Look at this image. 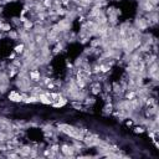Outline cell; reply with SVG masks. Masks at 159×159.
<instances>
[{"label":"cell","instance_id":"obj_28","mask_svg":"<svg viewBox=\"0 0 159 159\" xmlns=\"http://www.w3.org/2000/svg\"><path fill=\"white\" fill-rule=\"evenodd\" d=\"M8 157H9V158H18V154H14V153H9V154H8Z\"/></svg>","mask_w":159,"mask_h":159},{"label":"cell","instance_id":"obj_12","mask_svg":"<svg viewBox=\"0 0 159 159\" xmlns=\"http://www.w3.org/2000/svg\"><path fill=\"white\" fill-rule=\"evenodd\" d=\"M32 26H34V24H32V21H30V20H28V21H25V23H24V29H25V30L31 29Z\"/></svg>","mask_w":159,"mask_h":159},{"label":"cell","instance_id":"obj_6","mask_svg":"<svg viewBox=\"0 0 159 159\" xmlns=\"http://www.w3.org/2000/svg\"><path fill=\"white\" fill-rule=\"evenodd\" d=\"M39 101L41 103H44V104H52V99L49 96H46L45 93H40L39 95Z\"/></svg>","mask_w":159,"mask_h":159},{"label":"cell","instance_id":"obj_3","mask_svg":"<svg viewBox=\"0 0 159 159\" xmlns=\"http://www.w3.org/2000/svg\"><path fill=\"white\" fill-rule=\"evenodd\" d=\"M9 99L11 102H21L23 101V96L20 95L19 92H16V91H11L9 93Z\"/></svg>","mask_w":159,"mask_h":159},{"label":"cell","instance_id":"obj_2","mask_svg":"<svg viewBox=\"0 0 159 159\" xmlns=\"http://www.w3.org/2000/svg\"><path fill=\"white\" fill-rule=\"evenodd\" d=\"M57 25H59V28H60L61 32L67 31V30H70V28H71V23H70L68 19H62V20H60Z\"/></svg>","mask_w":159,"mask_h":159},{"label":"cell","instance_id":"obj_27","mask_svg":"<svg viewBox=\"0 0 159 159\" xmlns=\"http://www.w3.org/2000/svg\"><path fill=\"white\" fill-rule=\"evenodd\" d=\"M72 106H73L75 108H77V109H81V104H80V103H72Z\"/></svg>","mask_w":159,"mask_h":159},{"label":"cell","instance_id":"obj_8","mask_svg":"<svg viewBox=\"0 0 159 159\" xmlns=\"http://www.w3.org/2000/svg\"><path fill=\"white\" fill-rule=\"evenodd\" d=\"M26 103H35V102H39V96H35V95H32V96H29L26 99H24Z\"/></svg>","mask_w":159,"mask_h":159},{"label":"cell","instance_id":"obj_4","mask_svg":"<svg viewBox=\"0 0 159 159\" xmlns=\"http://www.w3.org/2000/svg\"><path fill=\"white\" fill-rule=\"evenodd\" d=\"M142 8H143L144 11H147V13H152V11L154 10L155 6H154L152 3H149L148 0H143V3H142Z\"/></svg>","mask_w":159,"mask_h":159},{"label":"cell","instance_id":"obj_10","mask_svg":"<svg viewBox=\"0 0 159 159\" xmlns=\"http://www.w3.org/2000/svg\"><path fill=\"white\" fill-rule=\"evenodd\" d=\"M126 97H127V99H133L134 97H137V93H135V91H128Z\"/></svg>","mask_w":159,"mask_h":159},{"label":"cell","instance_id":"obj_16","mask_svg":"<svg viewBox=\"0 0 159 159\" xmlns=\"http://www.w3.org/2000/svg\"><path fill=\"white\" fill-rule=\"evenodd\" d=\"M62 49H64V46H62V44H60V42H57V45H56V47H55V54H57V52H60V51H62Z\"/></svg>","mask_w":159,"mask_h":159},{"label":"cell","instance_id":"obj_15","mask_svg":"<svg viewBox=\"0 0 159 159\" xmlns=\"http://www.w3.org/2000/svg\"><path fill=\"white\" fill-rule=\"evenodd\" d=\"M0 30H1V31H10V30H11V26H10L9 24H3Z\"/></svg>","mask_w":159,"mask_h":159},{"label":"cell","instance_id":"obj_22","mask_svg":"<svg viewBox=\"0 0 159 159\" xmlns=\"http://www.w3.org/2000/svg\"><path fill=\"white\" fill-rule=\"evenodd\" d=\"M51 153H52V152H51V149H46V150L44 152V155H45V157H50V155H51Z\"/></svg>","mask_w":159,"mask_h":159},{"label":"cell","instance_id":"obj_21","mask_svg":"<svg viewBox=\"0 0 159 159\" xmlns=\"http://www.w3.org/2000/svg\"><path fill=\"white\" fill-rule=\"evenodd\" d=\"M134 132H135V133H143V132H144V129H143V127H135Z\"/></svg>","mask_w":159,"mask_h":159},{"label":"cell","instance_id":"obj_31","mask_svg":"<svg viewBox=\"0 0 159 159\" xmlns=\"http://www.w3.org/2000/svg\"><path fill=\"white\" fill-rule=\"evenodd\" d=\"M126 124L129 127V126H132V124H133V122H132V121H127V123H126Z\"/></svg>","mask_w":159,"mask_h":159},{"label":"cell","instance_id":"obj_26","mask_svg":"<svg viewBox=\"0 0 159 159\" xmlns=\"http://www.w3.org/2000/svg\"><path fill=\"white\" fill-rule=\"evenodd\" d=\"M86 103H95V98H86Z\"/></svg>","mask_w":159,"mask_h":159},{"label":"cell","instance_id":"obj_30","mask_svg":"<svg viewBox=\"0 0 159 159\" xmlns=\"http://www.w3.org/2000/svg\"><path fill=\"white\" fill-rule=\"evenodd\" d=\"M20 21H21V23H25V21H28V19H26L25 16H21V18H20Z\"/></svg>","mask_w":159,"mask_h":159},{"label":"cell","instance_id":"obj_25","mask_svg":"<svg viewBox=\"0 0 159 159\" xmlns=\"http://www.w3.org/2000/svg\"><path fill=\"white\" fill-rule=\"evenodd\" d=\"M50 82H51V80H50L49 77H45V78H44V83H45V85H47V83H50Z\"/></svg>","mask_w":159,"mask_h":159},{"label":"cell","instance_id":"obj_18","mask_svg":"<svg viewBox=\"0 0 159 159\" xmlns=\"http://www.w3.org/2000/svg\"><path fill=\"white\" fill-rule=\"evenodd\" d=\"M6 138H8V134H6V133L0 132V142H5V140H6Z\"/></svg>","mask_w":159,"mask_h":159},{"label":"cell","instance_id":"obj_19","mask_svg":"<svg viewBox=\"0 0 159 159\" xmlns=\"http://www.w3.org/2000/svg\"><path fill=\"white\" fill-rule=\"evenodd\" d=\"M104 111H106V113H111L112 112V104H107L104 107Z\"/></svg>","mask_w":159,"mask_h":159},{"label":"cell","instance_id":"obj_9","mask_svg":"<svg viewBox=\"0 0 159 159\" xmlns=\"http://www.w3.org/2000/svg\"><path fill=\"white\" fill-rule=\"evenodd\" d=\"M24 50H25V44H24V42L20 44V45H18V46L15 47V52H16V54H23Z\"/></svg>","mask_w":159,"mask_h":159},{"label":"cell","instance_id":"obj_23","mask_svg":"<svg viewBox=\"0 0 159 159\" xmlns=\"http://www.w3.org/2000/svg\"><path fill=\"white\" fill-rule=\"evenodd\" d=\"M9 36H10V37H13V39H16V37H18V34H16V32H13L11 30H10V32H9Z\"/></svg>","mask_w":159,"mask_h":159},{"label":"cell","instance_id":"obj_11","mask_svg":"<svg viewBox=\"0 0 159 159\" xmlns=\"http://www.w3.org/2000/svg\"><path fill=\"white\" fill-rule=\"evenodd\" d=\"M109 68H111V67H109L108 65H99V72H103V73H104V72H107Z\"/></svg>","mask_w":159,"mask_h":159},{"label":"cell","instance_id":"obj_29","mask_svg":"<svg viewBox=\"0 0 159 159\" xmlns=\"http://www.w3.org/2000/svg\"><path fill=\"white\" fill-rule=\"evenodd\" d=\"M61 4H64V5H68V4H70V0H61Z\"/></svg>","mask_w":159,"mask_h":159},{"label":"cell","instance_id":"obj_13","mask_svg":"<svg viewBox=\"0 0 159 159\" xmlns=\"http://www.w3.org/2000/svg\"><path fill=\"white\" fill-rule=\"evenodd\" d=\"M113 91L117 92V93H119V92H122L123 90H122V87H121L118 83H113Z\"/></svg>","mask_w":159,"mask_h":159},{"label":"cell","instance_id":"obj_5","mask_svg":"<svg viewBox=\"0 0 159 159\" xmlns=\"http://www.w3.org/2000/svg\"><path fill=\"white\" fill-rule=\"evenodd\" d=\"M135 26H137V29H139V30H144V29H147V26H148V21H147L145 19H138L137 23H135Z\"/></svg>","mask_w":159,"mask_h":159},{"label":"cell","instance_id":"obj_7","mask_svg":"<svg viewBox=\"0 0 159 159\" xmlns=\"http://www.w3.org/2000/svg\"><path fill=\"white\" fill-rule=\"evenodd\" d=\"M29 77L31 78L32 81H39V80H40V71H37V70L31 71V72L29 73Z\"/></svg>","mask_w":159,"mask_h":159},{"label":"cell","instance_id":"obj_17","mask_svg":"<svg viewBox=\"0 0 159 159\" xmlns=\"http://www.w3.org/2000/svg\"><path fill=\"white\" fill-rule=\"evenodd\" d=\"M50 149H51V152H52V153H57V152L60 150V147H59L57 144H54V145H52Z\"/></svg>","mask_w":159,"mask_h":159},{"label":"cell","instance_id":"obj_20","mask_svg":"<svg viewBox=\"0 0 159 159\" xmlns=\"http://www.w3.org/2000/svg\"><path fill=\"white\" fill-rule=\"evenodd\" d=\"M99 88H101V87H93V88H92V93H93V95H98L99 91H101Z\"/></svg>","mask_w":159,"mask_h":159},{"label":"cell","instance_id":"obj_24","mask_svg":"<svg viewBox=\"0 0 159 159\" xmlns=\"http://www.w3.org/2000/svg\"><path fill=\"white\" fill-rule=\"evenodd\" d=\"M46 86H47V88H49V90H52V88H55V83H52V82L47 83Z\"/></svg>","mask_w":159,"mask_h":159},{"label":"cell","instance_id":"obj_14","mask_svg":"<svg viewBox=\"0 0 159 159\" xmlns=\"http://www.w3.org/2000/svg\"><path fill=\"white\" fill-rule=\"evenodd\" d=\"M42 5H44L45 8H51V6L54 5V3H52V0H44V1H42Z\"/></svg>","mask_w":159,"mask_h":159},{"label":"cell","instance_id":"obj_1","mask_svg":"<svg viewBox=\"0 0 159 159\" xmlns=\"http://www.w3.org/2000/svg\"><path fill=\"white\" fill-rule=\"evenodd\" d=\"M60 150L64 153L66 157H70V155H72V154L76 152V149H75L73 145H67V144H64V145L60 148Z\"/></svg>","mask_w":159,"mask_h":159}]
</instances>
